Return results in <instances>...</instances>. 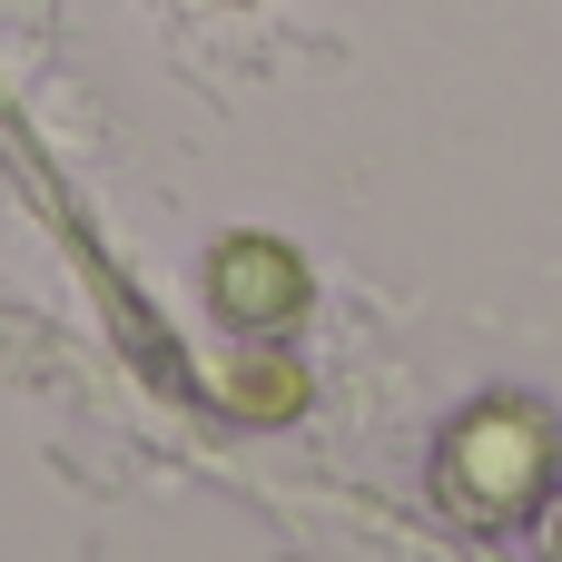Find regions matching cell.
Returning a JSON list of instances; mask_svg holds the SVG:
<instances>
[{
	"instance_id": "cell-1",
	"label": "cell",
	"mask_w": 562,
	"mask_h": 562,
	"mask_svg": "<svg viewBox=\"0 0 562 562\" xmlns=\"http://www.w3.org/2000/svg\"><path fill=\"white\" fill-rule=\"evenodd\" d=\"M543 474H553V415L543 405H524V395H494V405H474L454 435H445V464H435V484H445V504L474 524H504V514H524L533 494H543Z\"/></svg>"
},
{
	"instance_id": "cell-2",
	"label": "cell",
	"mask_w": 562,
	"mask_h": 562,
	"mask_svg": "<svg viewBox=\"0 0 562 562\" xmlns=\"http://www.w3.org/2000/svg\"><path fill=\"white\" fill-rule=\"evenodd\" d=\"M217 306H227L237 326H286V316L306 306L296 247H277V237H227V247H217Z\"/></svg>"
}]
</instances>
